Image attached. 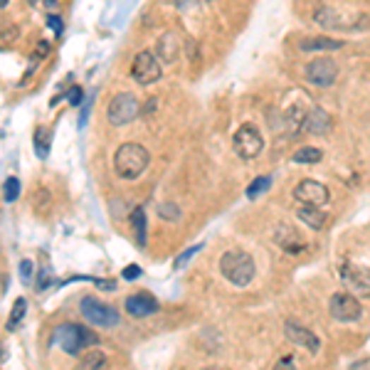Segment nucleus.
<instances>
[{"instance_id": "obj_1", "label": "nucleus", "mask_w": 370, "mask_h": 370, "mask_svg": "<svg viewBox=\"0 0 370 370\" xmlns=\"http://www.w3.org/2000/svg\"><path fill=\"white\" fill-rule=\"evenodd\" d=\"M148 161H151V156L141 143H124L114 156V171L124 181H136L148 168Z\"/></svg>"}, {"instance_id": "obj_2", "label": "nucleus", "mask_w": 370, "mask_h": 370, "mask_svg": "<svg viewBox=\"0 0 370 370\" xmlns=\"http://www.w3.org/2000/svg\"><path fill=\"white\" fill-rule=\"evenodd\" d=\"M220 272L234 287H247L254 279V259L242 249H229L220 259Z\"/></svg>"}, {"instance_id": "obj_3", "label": "nucleus", "mask_w": 370, "mask_h": 370, "mask_svg": "<svg viewBox=\"0 0 370 370\" xmlns=\"http://www.w3.org/2000/svg\"><path fill=\"white\" fill-rule=\"evenodd\" d=\"M52 343H57L64 353L69 356H77L82 353V348L94 346L97 343V333L89 331L87 326H77V323H62V326L54 328Z\"/></svg>"}, {"instance_id": "obj_4", "label": "nucleus", "mask_w": 370, "mask_h": 370, "mask_svg": "<svg viewBox=\"0 0 370 370\" xmlns=\"http://www.w3.org/2000/svg\"><path fill=\"white\" fill-rule=\"evenodd\" d=\"M138 114H141V104H138V99L129 92L117 94L107 107V119L112 126H126V124H131Z\"/></svg>"}, {"instance_id": "obj_5", "label": "nucleus", "mask_w": 370, "mask_h": 370, "mask_svg": "<svg viewBox=\"0 0 370 370\" xmlns=\"http://www.w3.org/2000/svg\"><path fill=\"white\" fill-rule=\"evenodd\" d=\"M232 146H234V153H237L239 158L252 161V158H257L259 153H262L264 138H262V133H259L257 126H252V124H242V126L237 129V133H234Z\"/></svg>"}, {"instance_id": "obj_6", "label": "nucleus", "mask_w": 370, "mask_h": 370, "mask_svg": "<svg viewBox=\"0 0 370 370\" xmlns=\"http://www.w3.org/2000/svg\"><path fill=\"white\" fill-rule=\"evenodd\" d=\"M79 309H82V316L87 318L89 323H94V326H104V328H112L119 323V311L112 306H107V304L97 302L94 297H84L82 304H79Z\"/></svg>"}, {"instance_id": "obj_7", "label": "nucleus", "mask_w": 370, "mask_h": 370, "mask_svg": "<svg viewBox=\"0 0 370 370\" xmlns=\"http://www.w3.org/2000/svg\"><path fill=\"white\" fill-rule=\"evenodd\" d=\"M328 311H331V316L341 323H353L363 316V309H361V304H358V299L348 292L333 294L331 302H328Z\"/></svg>"}, {"instance_id": "obj_8", "label": "nucleus", "mask_w": 370, "mask_h": 370, "mask_svg": "<svg viewBox=\"0 0 370 370\" xmlns=\"http://www.w3.org/2000/svg\"><path fill=\"white\" fill-rule=\"evenodd\" d=\"M163 74V67L158 62V57L153 52H138L136 59H133V67H131V77L136 79L141 87H148V84L158 82Z\"/></svg>"}, {"instance_id": "obj_9", "label": "nucleus", "mask_w": 370, "mask_h": 370, "mask_svg": "<svg viewBox=\"0 0 370 370\" xmlns=\"http://www.w3.org/2000/svg\"><path fill=\"white\" fill-rule=\"evenodd\" d=\"M336 77H338V64L333 62V59L318 57L306 64V79L311 84H316V87L321 89L331 87V84L336 82Z\"/></svg>"}, {"instance_id": "obj_10", "label": "nucleus", "mask_w": 370, "mask_h": 370, "mask_svg": "<svg viewBox=\"0 0 370 370\" xmlns=\"http://www.w3.org/2000/svg\"><path fill=\"white\" fill-rule=\"evenodd\" d=\"M294 198L304 205H311V208H321V205L328 203V188L323 183L306 178L294 188Z\"/></svg>"}, {"instance_id": "obj_11", "label": "nucleus", "mask_w": 370, "mask_h": 370, "mask_svg": "<svg viewBox=\"0 0 370 370\" xmlns=\"http://www.w3.org/2000/svg\"><path fill=\"white\" fill-rule=\"evenodd\" d=\"M341 279L356 297H370V272L358 264H343L341 267Z\"/></svg>"}, {"instance_id": "obj_12", "label": "nucleus", "mask_w": 370, "mask_h": 370, "mask_svg": "<svg viewBox=\"0 0 370 370\" xmlns=\"http://www.w3.org/2000/svg\"><path fill=\"white\" fill-rule=\"evenodd\" d=\"M284 336L289 338L292 343H297V346L306 348V351L316 353L318 348H321V341H318V336L311 331V328L302 326V323L297 321H287L284 323Z\"/></svg>"}, {"instance_id": "obj_13", "label": "nucleus", "mask_w": 370, "mask_h": 370, "mask_svg": "<svg viewBox=\"0 0 370 370\" xmlns=\"http://www.w3.org/2000/svg\"><path fill=\"white\" fill-rule=\"evenodd\" d=\"M302 126H304V131H306V133H316V136H321V133H326L328 129L333 126V121H331V117H328L326 109L311 107L306 114H304Z\"/></svg>"}, {"instance_id": "obj_14", "label": "nucleus", "mask_w": 370, "mask_h": 370, "mask_svg": "<svg viewBox=\"0 0 370 370\" xmlns=\"http://www.w3.org/2000/svg\"><path fill=\"white\" fill-rule=\"evenodd\" d=\"M158 311V302L151 297V294H133V297L126 299V314L133 318H143L151 316V314Z\"/></svg>"}, {"instance_id": "obj_15", "label": "nucleus", "mask_w": 370, "mask_h": 370, "mask_svg": "<svg viewBox=\"0 0 370 370\" xmlns=\"http://www.w3.org/2000/svg\"><path fill=\"white\" fill-rule=\"evenodd\" d=\"M274 239H277V244L284 249V252H302V249L306 247L302 234H299L292 225H284V222L274 229Z\"/></svg>"}, {"instance_id": "obj_16", "label": "nucleus", "mask_w": 370, "mask_h": 370, "mask_svg": "<svg viewBox=\"0 0 370 370\" xmlns=\"http://www.w3.org/2000/svg\"><path fill=\"white\" fill-rule=\"evenodd\" d=\"M299 47H302L304 52H321V49H341L343 42L331 37H306L299 42Z\"/></svg>"}, {"instance_id": "obj_17", "label": "nucleus", "mask_w": 370, "mask_h": 370, "mask_svg": "<svg viewBox=\"0 0 370 370\" xmlns=\"http://www.w3.org/2000/svg\"><path fill=\"white\" fill-rule=\"evenodd\" d=\"M178 37L173 32H166L161 40H158V57L163 59V62H173V59H178Z\"/></svg>"}, {"instance_id": "obj_18", "label": "nucleus", "mask_w": 370, "mask_h": 370, "mask_svg": "<svg viewBox=\"0 0 370 370\" xmlns=\"http://www.w3.org/2000/svg\"><path fill=\"white\" fill-rule=\"evenodd\" d=\"M299 217H302L311 229H323V227H326V213H323L321 208L304 205V208H299Z\"/></svg>"}, {"instance_id": "obj_19", "label": "nucleus", "mask_w": 370, "mask_h": 370, "mask_svg": "<svg viewBox=\"0 0 370 370\" xmlns=\"http://www.w3.org/2000/svg\"><path fill=\"white\" fill-rule=\"evenodd\" d=\"M107 363H109L107 356L102 351H97V348H92V351L82 356L77 370H107Z\"/></svg>"}, {"instance_id": "obj_20", "label": "nucleus", "mask_w": 370, "mask_h": 370, "mask_svg": "<svg viewBox=\"0 0 370 370\" xmlns=\"http://www.w3.org/2000/svg\"><path fill=\"white\" fill-rule=\"evenodd\" d=\"M131 225H133V232H136V244L143 249L146 247V210H143L141 205L131 213Z\"/></svg>"}, {"instance_id": "obj_21", "label": "nucleus", "mask_w": 370, "mask_h": 370, "mask_svg": "<svg viewBox=\"0 0 370 370\" xmlns=\"http://www.w3.org/2000/svg\"><path fill=\"white\" fill-rule=\"evenodd\" d=\"M294 163H309V166H311V163H318L323 158V153L318 151V148H311V146H304V148H299L297 153H294Z\"/></svg>"}, {"instance_id": "obj_22", "label": "nucleus", "mask_w": 370, "mask_h": 370, "mask_svg": "<svg viewBox=\"0 0 370 370\" xmlns=\"http://www.w3.org/2000/svg\"><path fill=\"white\" fill-rule=\"evenodd\" d=\"M35 153H37V158H47V153H49V131L47 129H37V131H35Z\"/></svg>"}, {"instance_id": "obj_23", "label": "nucleus", "mask_w": 370, "mask_h": 370, "mask_svg": "<svg viewBox=\"0 0 370 370\" xmlns=\"http://www.w3.org/2000/svg\"><path fill=\"white\" fill-rule=\"evenodd\" d=\"M25 311H28V302H25V299H18V302H15V306H13V311H10V321H8L10 331H15V328L20 326V321H23Z\"/></svg>"}, {"instance_id": "obj_24", "label": "nucleus", "mask_w": 370, "mask_h": 370, "mask_svg": "<svg viewBox=\"0 0 370 370\" xmlns=\"http://www.w3.org/2000/svg\"><path fill=\"white\" fill-rule=\"evenodd\" d=\"M269 185H272V178L269 176H259L257 181H252V185L247 188V198H259L262 193H267L269 190Z\"/></svg>"}, {"instance_id": "obj_25", "label": "nucleus", "mask_w": 370, "mask_h": 370, "mask_svg": "<svg viewBox=\"0 0 370 370\" xmlns=\"http://www.w3.org/2000/svg\"><path fill=\"white\" fill-rule=\"evenodd\" d=\"M3 198H5V203H15V200L20 198V181L18 178H8V181H5Z\"/></svg>"}, {"instance_id": "obj_26", "label": "nucleus", "mask_w": 370, "mask_h": 370, "mask_svg": "<svg viewBox=\"0 0 370 370\" xmlns=\"http://www.w3.org/2000/svg\"><path fill=\"white\" fill-rule=\"evenodd\" d=\"M158 215H161L163 220H178L181 217V210H178V205H173V203H163V205H158Z\"/></svg>"}, {"instance_id": "obj_27", "label": "nucleus", "mask_w": 370, "mask_h": 370, "mask_svg": "<svg viewBox=\"0 0 370 370\" xmlns=\"http://www.w3.org/2000/svg\"><path fill=\"white\" fill-rule=\"evenodd\" d=\"M200 249H203V244H195V247H190V249H185V252L181 254V257L176 259V262H173V267L176 269H183L185 267V262H188V259H193L195 254L200 252Z\"/></svg>"}, {"instance_id": "obj_28", "label": "nucleus", "mask_w": 370, "mask_h": 370, "mask_svg": "<svg viewBox=\"0 0 370 370\" xmlns=\"http://www.w3.org/2000/svg\"><path fill=\"white\" fill-rule=\"evenodd\" d=\"M32 267H35V264L30 262V259H23V262H20V277H23L25 284L32 282Z\"/></svg>"}, {"instance_id": "obj_29", "label": "nucleus", "mask_w": 370, "mask_h": 370, "mask_svg": "<svg viewBox=\"0 0 370 370\" xmlns=\"http://www.w3.org/2000/svg\"><path fill=\"white\" fill-rule=\"evenodd\" d=\"M47 25H49V30H52L54 35H62L64 23H62V18H59V15H49V18H47Z\"/></svg>"}, {"instance_id": "obj_30", "label": "nucleus", "mask_w": 370, "mask_h": 370, "mask_svg": "<svg viewBox=\"0 0 370 370\" xmlns=\"http://www.w3.org/2000/svg\"><path fill=\"white\" fill-rule=\"evenodd\" d=\"M49 284H52V277H49V269L44 267L42 272H40V277H37V289L42 292V289H47Z\"/></svg>"}, {"instance_id": "obj_31", "label": "nucleus", "mask_w": 370, "mask_h": 370, "mask_svg": "<svg viewBox=\"0 0 370 370\" xmlns=\"http://www.w3.org/2000/svg\"><path fill=\"white\" fill-rule=\"evenodd\" d=\"M67 99H69V104H72V107H79V102H82V89H79V87L69 89Z\"/></svg>"}, {"instance_id": "obj_32", "label": "nucleus", "mask_w": 370, "mask_h": 370, "mask_svg": "<svg viewBox=\"0 0 370 370\" xmlns=\"http://www.w3.org/2000/svg\"><path fill=\"white\" fill-rule=\"evenodd\" d=\"M274 370H297V366H294V358H282V361L274 366Z\"/></svg>"}, {"instance_id": "obj_33", "label": "nucleus", "mask_w": 370, "mask_h": 370, "mask_svg": "<svg viewBox=\"0 0 370 370\" xmlns=\"http://www.w3.org/2000/svg\"><path fill=\"white\" fill-rule=\"evenodd\" d=\"M37 57H32V64H37V59H42L44 57V54H49V42H40L37 44Z\"/></svg>"}, {"instance_id": "obj_34", "label": "nucleus", "mask_w": 370, "mask_h": 370, "mask_svg": "<svg viewBox=\"0 0 370 370\" xmlns=\"http://www.w3.org/2000/svg\"><path fill=\"white\" fill-rule=\"evenodd\" d=\"M141 277V269L138 267H126L124 269V279H138Z\"/></svg>"}, {"instance_id": "obj_35", "label": "nucleus", "mask_w": 370, "mask_h": 370, "mask_svg": "<svg viewBox=\"0 0 370 370\" xmlns=\"http://www.w3.org/2000/svg\"><path fill=\"white\" fill-rule=\"evenodd\" d=\"M181 10H195L198 8V0H176Z\"/></svg>"}, {"instance_id": "obj_36", "label": "nucleus", "mask_w": 370, "mask_h": 370, "mask_svg": "<svg viewBox=\"0 0 370 370\" xmlns=\"http://www.w3.org/2000/svg\"><path fill=\"white\" fill-rule=\"evenodd\" d=\"M42 5H44V8L49 10V13H54V10L59 8V3H57V0H42Z\"/></svg>"}, {"instance_id": "obj_37", "label": "nucleus", "mask_w": 370, "mask_h": 370, "mask_svg": "<svg viewBox=\"0 0 370 370\" xmlns=\"http://www.w3.org/2000/svg\"><path fill=\"white\" fill-rule=\"evenodd\" d=\"M97 284H99V289H104V292H114V289H117L114 282H97Z\"/></svg>"}, {"instance_id": "obj_38", "label": "nucleus", "mask_w": 370, "mask_h": 370, "mask_svg": "<svg viewBox=\"0 0 370 370\" xmlns=\"http://www.w3.org/2000/svg\"><path fill=\"white\" fill-rule=\"evenodd\" d=\"M156 104H158L156 99H148V102H146V109H143V112H146V114L153 112V109H156Z\"/></svg>"}, {"instance_id": "obj_39", "label": "nucleus", "mask_w": 370, "mask_h": 370, "mask_svg": "<svg viewBox=\"0 0 370 370\" xmlns=\"http://www.w3.org/2000/svg\"><path fill=\"white\" fill-rule=\"evenodd\" d=\"M205 370H227V368H220V366H213V368H205Z\"/></svg>"}, {"instance_id": "obj_40", "label": "nucleus", "mask_w": 370, "mask_h": 370, "mask_svg": "<svg viewBox=\"0 0 370 370\" xmlns=\"http://www.w3.org/2000/svg\"><path fill=\"white\" fill-rule=\"evenodd\" d=\"M0 361H5V353L3 351H0Z\"/></svg>"}, {"instance_id": "obj_41", "label": "nucleus", "mask_w": 370, "mask_h": 370, "mask_svg": "<svg viewBox=\"0 0 370 370\" xmlns=\"http://www.w3.org/2000/svg\"><path fill=\"white\" fill-rule=\"evenodd\" d=\"M25 3H35V0H25Z\"/></svg>"}]
</instances>
